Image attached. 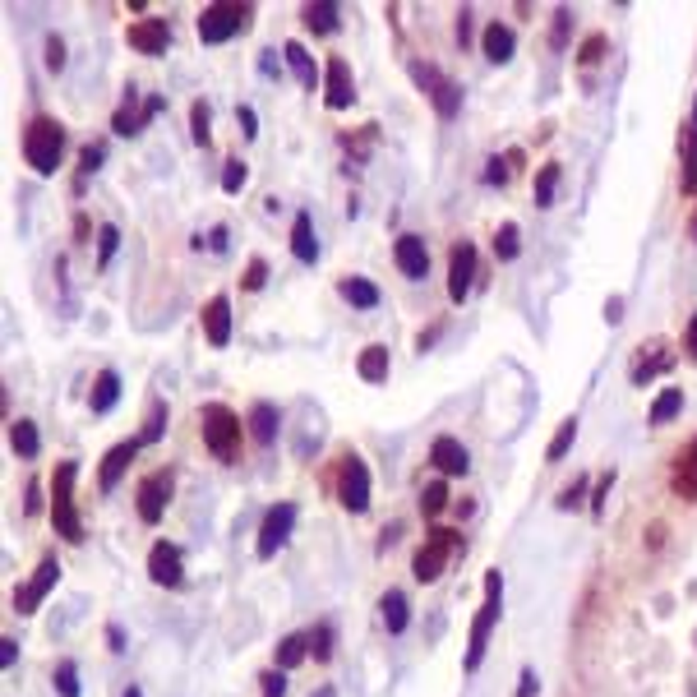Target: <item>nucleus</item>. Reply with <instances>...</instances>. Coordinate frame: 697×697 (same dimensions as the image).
<instances>
[{"mask_svg": "<svg viewBox=\"0 0 697 697\" xmlns=\"http://www.w3.org/2000/svg\"><path fill=\"white\" fill-rule=\"evenodd\" d=\"M23 158L37 176H51L65 158V125L51 121V115H37V121H28L23 130Z\"/></svg>", "mask_w": 697, "mask_h": 697, "instance_id": "f257e3e1", "label": "nucleus"}, {"mask_svg": "<svg viewBox=\"0 0 697 697\" xmlns=\"http://www.w3.org/2000/svg\"><path fill=\"white\" fill-rule=\"evenodd\" d=\"M204 444L217 462H236L241 457V420L231 407L222 402H208L204 407Z\"/></svg>", "mask_w": 697, "mask_h": 697, "instance_id": "f03ea898", "label": "nucleus"}, {"mask_svg": "<svg viewBox=\"0 0 697 697\" xmlns=\"http://www.w3.org/2000/svg\"><path fill=\"white\" fill-rule=\"evenodd\" d=\"M74 476H79L74 462H60V467H56V481H51V522H56V531L65 540H84L79 513H74Z\"/></svg>", "mask_w": 697, "mask_h": 697, "instance_id": "7ed1b4c3", "label": "nucleus"}, {"mask_svg": "<svg viewBox=\"0 0 697 697\" xmlns=\"http://www.w3.org/2000/svg\"><path fill=\"white\" fill-rule=\"evenodd\" d=\"M457 550H462L457 531H453V527H435V531H430V540H425V546L416 550V564H411L416 582H435V577L444 573V564H448Z\"/></svg>", "mask_w": 697, "mask_h": 697, "instance_id": "20e7f679", "label": "nucleus"}, {"mask_svg": "<svg viewBox=\"0 0 697 697\" xmlns=\"http://www.w3.org/2000/svg\"><path fill=\"white\" fill-rule=\"evenodd\" d=\"M245 19H250V5H208L199 14V42L204 47L226 42V37H236L245 28Z\"/></svg>", "mask_w": 697, "mask_h": 697, "instance_id": "39448f33", "label": "nucleus"}, {"mask_svg": "<svg viewBox=\"0 0 697 697\" xmlns=\"http://www.w3.org/2000/svg\"><path fill=\"white\" fill-rule=\"evenodd\" d=\"M411 79H416L425 93H430V102H435V111L444 115V121H453L457 106H462L457 84H453V79H444V74H439L435 65H425V60H411Z\"/></svg>", "mask_w": 697, "mask_h": 697, "instance_id": "423d86ee", "label": "nucleus"}, {"mask_svg": "<svg viewBox=\"0 0 697 697\" xmlns=\"http://www.w3.org/2000/svg\"><path fill=\"white\" fill-rule=\"evenodd\" d=\"M485 592H490V601L481 605L476 624H472V647H467V674H472V670H481V656H485L490 628H494V619H499V573H485Z\"/></svg>", "mask_w": 697, "mask_h": 697, "instance_id": "0eeeda50", "label": "nucleus"}, {"mask_svg": "<svg viewBox=\"0 0 697 697\" xmlns=\"http://www.w3.org/2000/svg\"><path fill=\"white\" fill-rule=\"evenodd\" d=\"M337 499H342L346 513H365V509H370V472H365V462L352 457V453H346V462H342Z\"/></svg>", "mask_w": 697, "mask_h": 697, "instance_id": "6e6552de", "label": "nucleus"}, {"mask_svg": "<svg viewBox=\"0 0 697 697\" xmlns=\"http://www.w3.org/2000/svg\"><path fill=\"white\" fill-rule=\"evenodd\" d=\"M291 527H296V503H273V509L263 513V527H259V559H273L287 546Z\"/></svg>", "mask_w": 697, "mask_h": 697, "instance_id": "1a4fd4ad", "label": "nucleus"}, {"mask_svg": "<svg viewBox=\"0 0 697 697\" xmlns=\"http://www.w3.org/2000/svg\"><path fill=\"white\" fill-rule=\"evenodd\" d=\"M670 494L683 503H697V435L679 448V457L670 462Z\"/></svg>", "mask_w": 697, "mask_h": 697, "instance_id": "9d476101", "label": "nucleus"}, {"mask_svg": "<svg viewBox=\"0 0 697 697\" xmlns=\"http://www.w3.org/2000/svg\"><path fill=\"white\" fill-rule=\"evenodd\" d=\"M56 577H60V564L47 555L42 564H37V573H32V582H23V587H14V610L19 614H32L37 605H42V596L56 587Z\"/></svg>", "mask_w": 697, "mask_h": 697, "instance_id": "9b49d317", "label": "nucleus"}, {"mask_svg": "<svg viewBox=\"0 0 697 697\" xmlns=\"http://www.w3.org/2000/svg\"><path fill=\"white\" fill-rule=\"evenodd\" d=\"M472 278H476V245L472 241H457L453 254H448V296L453 300H467Z\"/></svg>", "mask_w": 697, "mask_h": 697, "instance_id": "f8f14e48", "label": "nucleus"}, {"mask_svg": "<svg viewBox=\"0 0 697 697\" xmlns=\"http://www.w3.org/2000/svg\"><path fill=\"white\" fill-rule=\"evenodd\" d=\"M167 503H171V476H167V472H152V476L139 485V518H143V522H162Z\"/></svg>", "mask_w": 697, "mask_h": 697, "instance_id": "ddd939ff", "label": "nucleus"}, {"mask_svg": "<svg viewBox=\"0 0 697 697\" xmlns=\"http://www.w3.org/2000/svg\"><path fill=\"white\" fill-rule=\"evenodd\" d=\"M148 577L158 587H180L185 582V573H180V550L171 546V540H158L152 546V555H148Z\"/></svg>", "mask_w": 697, "mask_h": 697, "instance_id": "4468645a", "label": "nucleus"}, {"mask_svg": "<svg viewBox=\"0 0 697 697\" xmlns=\"http://www.w3.org/2000/svg\"><path fill=\"white\" fill-rule=\"evenodd\" d=\"M125 37H130V47L143 51V56H162L171 47V28L162 19H139V23H130Z\"/></svg>", "mask_w": 697, "mask_h": 697, "instance_id": "2eb2a0df", "label": "nucleus"}, {"mask_svg": "<svg viewBox=\"0 0 697 697\" xmlns=\"http://www.w3.org/2000/svg\"><path fill=\"white\" fill-rule=\"evenodd\" d=\"M143 444H139V435L134 439H125V444H115V448H106V457H102V472H97V490H115V481L125 476V467L134 462V453H139Z\"/></svg>", "mask_w": 697, "mask_h": 697, "instance_id": "dca6fc26", "label": "nucleus"}, {"mask_svg": "<svg viewBox=\"0 0 697 697\" xmlns=\"http://www.w3.org/2000/svg\"><path fill=\"white\" fill-rule=\"evenodd\" d=\"M324 102H328L333 111H342V106H352V102H356V88H352V69H346V60H342V56H333V60H328Z\"/></svg>", "mask_w": 697, "mask_h": 697, "instance_id": "f3484780", "label": "nucleus"}, {"mask_svg": "<svg viewBox=\"0 0 697 697\" xmlns=\"http://www.w3.org/2000/svg\"><path fill=\"white\" fill-rule=\"evenodd\" d=\"M393 259L402 268V278H425V273H430V250H425V241L411 236V231H407V236H398Z\"/></svg>", "mask_w": 697, "mask_h": 697, "instance_id": "a211bd4d", "label": "nucleus"}, {"mask_svg": "<svg viewBox=\"0 0 697 697\" xmlns=\"http://www.w3.org/2000/svg\"><path fill=\"white\" fill-rule=\"evenodd\" d=\"M430 462H435V467H439L444 476H462V472L472 467L467 448H462L453 435H439V439H435V448H430Z\"/></svg>", "mask_w": 697, "mask_h": 697, "instance_id": "6ab92c4d", "label": "nucleus"}, {"mask_svg": "<svg viewBox=\"0 0 697 697\" xmlns=\"http://www.w3.org/2000/svg\"><path fill=\"white\" fill-rule=\"evenodd\" d=\"M204 333L213 346H226L231 342V300L226 296H213L208 309H204Z\"/></svg>", "mask_w": 697, "mask_h": 697, "instance_id": "aec40b11", "label": "nucleus"}, {"mask_svg": "<svg viewBox=\"0 0 697 697\" xmlns=\"http://www.w3.org/2000/svg\"><path fill=\"white\" fill-rule=\"evenodd\" d=\"M291 254L300 263L319 259V241H315V222H309V213H296V222H291Z\"/></svg>", "mask_w": 697, "mask_h": 697, "instance_id": "412c9836", "label": "nucleus"}, {"mask_svg": "<svg viewBox=\"0 0 697 697\" xmlns=\"http://www.w3.org/2000/svg\"><path fill=\"white\" fill-rule=\"evenodd\" d=\"M143 125H148V111H143V106L134 111V88H125V102H121V111L111 115V130H115V134H125V139H134Z\"/></svg>", "mask_w": 697, "mask_h": 697, "instance_id": "4be33fe9", "label": "nucleus"}, {"mask_svg": "<svg viewBox=\"0 0 697 697\" xmlns=\"http://www.w3.org/2000/svg\"><path fill=\"white\" fill-rule=\"evenodd\" d=\"M282 56H287L291 74H296V79H300L305 88H315V84H319V65H315V56H309L300 42H287V47H282Z\"/></svg>", "mask_w": 697, "mask_h": 697, "instance_id": "5701e85b", "label": "nucleus"}, {"mask_svg": "<svg viewBox=\"0 0 697 697\" xmlns=\"http://www.w3.org/2000/svg\"><path fill=\"white\" fill-rule=\"evenodd\" d=\"M300 19L315 28V32H337V23H342V10L333 5V0H309V5L300 10Z\"/></svg>", "mask_w": 697, "mask_h": 697, "instance_id": "b1692460", "label": "nucleus"}, {"mask_svg": "<svg viewBox=\"0 0 697 697\" xmlns=\"http://www.w3.org/2000/svg\"><path fill=\"white\" fill-rule=\"evenodd\" d=\"M115 398H121V374H115V370H102V374H97V383H93V398H88V407H93L97 416H106V411L115 407Z\"/></svg>", "mask_w": 697, "mask_h": 697, "instance_id": "393cba45", "label": "nucleus"}, {"mask_svg": "<svg viewBox=\"0 0 697 697\" xmlns=\"http://www.w3.org/2000/svg\"><path fill=\"white\" fill-rule=\"evenodd\" d=\"M356 370H361V379L365 383H383V379H389V346H365V352H361V361H356Z\"/></svg>", "mask_w": 697, "mask_h": 697, "instance_id": "a878e982", "label": "nucleus"}, {"mask_svg": "<svg viewBox=\"0 0 697 697\" xmlns=\"http://www.w3.org/2000/svg\"><path fill=\"white\" fill-rule=\"evenodd\" d=\"M481 47H485V56H490L494 65H503V60H513V32L503 28V23H490L485 37H481Z\"/></svg>", "mask_w": 697, "mask_h": 697, "instance_id": "bb28decb", "label": "nucleus"}, {"mask_svg": "<svg viewBox=\"0 0 697 697\" xmlns=\"http://www.w3.org/2000/svg\"><path fill=\"white\" fill-rule=\"evenodd\" d=\"M342 300L352 305V309H374L379 305V287L370 278H346L342 282Z\"/></svg>", "mask_w": 697, "mask_h": 697, "instance_id": "cd10ccee", "label": "nucleus"}, {"mask_svg": "<svg viewBox=\"0 0 697 697\" xmlns=\"http://www.w3.org/2000/svg\"><path fill=\"white\" fill-rule=\"evenodd\" d=\"M10 448H14L19 457H37V453H42V435H37L32 420H14V425H10Z\"/></svg>", "mask_w": 697, "mask_h": 697, "instance_id": "c85d7f7f", "label": "nucleus"}, {"mask_svg": "<svg viewBox=\"0 0 697 697\" xmlns=\"http://www.w3.org/2000/svg\"><path fill=\"white\" fill-rule=\"evenodd\" d=\"M250 430H254V439L268 448L278 439V407H268V402H254V411H250Z\"/></svg>", "mask_w": 697, "mask_h": 697, "instance_id": "c756f323", "label": "nucleus"}, {"mask_svg": "<svg viewBox=\"0 0 697 697\" xmlns=\"http://www.w3.org/2000/svg\"><path fill=\"white\" fill-rule=\"evenodd\" d=\"M407 624H411L407 596L402 592H389V596H383V628H389V633H407Z\"/></svg>", "mask_w": 697, "mask_h": 697, "instance_id": "7c9ffc66", "label": "nucleus"}, {"mask_svg": "<svg viewBox=\"0 0 697 697\" xmlns=\"http://www.w3.org/2000/svg\"><path fill=\"white\" fill-rule=\"evenodd\" d=\"M309 656V633H291L282 647H278V670H291V665H300Z\"/></svg>", "mask_w": 697, "mask_h": 697, "instance_id": "2f4dec72", "label": "nucleus"}, {"mask_svg": "<svg viewBox=\"0 0 697 697\" xmlns=\"http://www.w3.org/2000/svg\"><path fill=\"white\" fill-rule=\"evenodd\" d=\"M683 411V393L679 389H665L661 398L651 402V425H665V420H674Z\"/></svg>", "mask_w": 697, "mask_h": 697, "instance_id": "473e14b6", "label": "nucleus"}, {"mask_svg": "<svg viewBox=\"0 0 697 697\" xmlns=\"http://www.w3.org/2000/svg\"><path fill=\"white\" fill-rule=\"evenodd\" d=\"M444 503H448V485H444V481H430V485L420 490V513H425V518H439Z\"/></svg>", "mask_w": 697, "mask_h": 697, "instance_id": "72a5a7b5", "label": "nucleus"}, {"mask_svg": "<svg viewBox=\"0 0 697 697\" xmlns=\"http://www.w3.org/2000/svg\"><path fill=\"white\" fill-rule=\"evenodd\" d=\"M555 185H559V162L540 167V176H536V204H540V208L555 204Z\"/></svg>", "mask_w": 697, "mask_h": 697, "instance_id": "f704fd0d", "label": "nucleus"}, {"mask_svg": "<svg viewBox=\"0 0 697 697\" xmlns=\"http://www.w3.org/2000/svg\"><path fill=\"white\" fill-rule=\"evenodd\" d=\"M573 439H577V420L568 416V420L559 425V435L550 439V448H546V462H559V457H564V453L573 448Z\"/></svg>", "mask_w": 697, "mask_h": 697, "instance_id": "c9c22d12", "label": "nucleus"}, {"mask_svg": "<svg viewBox=\"0 0 697 697\" xmlns=\"http://www.w3.org/2000/svg\"><path fill=\"white\" fill-rule=\"evenodd\" d=\"M518 250H522V241H518V226L513 222H503L499 226V236H494V254L509 263V259H518Z\"/></svg>", "mask_w": 697, "mask_h": 697, "instance_id": "e433bc0d", "label": "nucleus"}, {"mask_svg": "<svg viewBox=\"0 0 697 697\" xmlns=\"http://www.w3.org/2000/svg\"><path fill=\"white\" fill-rule=\"evenodd\" d=\"M189 134H195L199 148L213 143V134H208V102H195V106H189Z\"/></svg>", "mask_w": 697, "mask_h": 697, "instance_id": "4c0bfd02", "label": "nucleus"}, {"mask_svg": "<svg viewBox=\"0 0 697 697\" xmlns=\"http://www.w3.org/2000/svg\"><path fill=\"white\" fill-rule=\"evenodd\" d=\"M162 430H167V407L158 402V407L148 411V425L139 430V444H158V439H162Z\"/></svg>", "mask_w": 697, "mask_h": 697, "instance_id": "58836bf2", "label": "nucleus"}, {"mask_svg": "<svg viewBox=\"0 0 697 697\" xmlns=\"http://www.w3.org/2000/svg\"><path fill=\"white\" fill-rule=\"evenodd\" d=\"M56 692L60 697H79V670H74V661L56 665Z\"/></svg>", "mask_w": 697, "mask_h": 697, "instance_id": "ea45409f", "label": "nucleus"}, {"mask_svg": "<svg viewBox=\"0 0 697 697\" xmlns=\"http://www.w3.org/2000/svg\"><path fill=\"white\" fill-rule=\"evenodd\" d=\"M683 148H688L683 152V189H692L697 185V130L683 134Z\"/></svg>", "mask_w": 697, "mask_h": 697, "instance_id": "a19ab883", "label": "nucleus"}, {"mask_svg": "<svg viewBox=\"0 0 697 697\" xmlns=\"http://www.w3.org/2000/svg\"><path fill=\"white\" fill-rule=\"evenodd\" d=\"M245 176H250V167H245L241 158H231V162L222 167V189H226V195H236V189L245 185Z\"/></svg>", "mask_w": 697, "mask_h": 697, "instance_id": "79ce46f5", "label": "nucleus"}, {"mask_svg": "<svg viewBox=\"0 0 697 697\" xmlns=\"http://www.w3.org/2000/svg\"><path fill=\"white\" fill-rule=\"evenodd\" d=\"M115 245H121V231H115V226H102V231H97V263H102V268L111 263Z\"/></svg>", "mask_w": 697, "mask_h": 697, "instance_id": "37998d69", "label": "nucleus"}, {"mask_svg": "<svg viewBox=\"0 0 697 697\" xmlns=\"http://www.w3.org/2000/svg\"><path fill=\"white\" fill-rule=\"evenodd\" d=\"M259 688H263V697H282L287 692V670H268L259 679Z\"/></svg>", "mask_w": 697, "mask_h": 697, "instance_id": "c03bdc74", "label": "nucleus"}, {"mask_svg": "<svg viewBox=\"0 0 697 697\" xmlns=\"http://www.w3.org/2000/svg\"><path fill=\"white\" fill-rule=\"evenodd\" d=\"M309 642H315V656H319V661H328V656H333V624H319Z\"/></svg>", "mask_w": 697, "mask_h": 697, "instance_id": "a18cd8bd", "label": "nucleus"}, {"mask_svg": "<svg viewBox=\"0 0 697 697\" xmlns=\"http://www.w3.org/2000/svg\"><path fill=\"white\" fill-rule=\"evenodd\" d=\"M268 282V263L263 259H250V268H245V291H259Z\"/></svg>", "mask_w": 697, "mask_h": 697, "instance_id": "49530a36", "label": "nucleus"}, {"mask_svg": "<svg viewBox=\"0 0 697 697\" xmlns=\"http://www.w3.org/2000/svg\"><path fill=\"white\" fill-rule=\"evenodd\" d=\"M485 180H490V185H503V180H509V167H503V158H490V167H485Z\"/></svg>", "mask_w": 697, "mask_h": 697, "instance_id": "de8ad7c7", "label": "nucleus"}, {"mask_svg": "<svg viewBox=\"0 0 697 697\" xmlns=\"http://www.w3.org/2000/svg\"><path fill=\"white\" fill-rule=\"evenodd\" d=\"M47 65H51V69H60V65H65V47H60V37H51V42H47Z\"/></svg>", "mask_w": 697, "mask_h": 697, "instance_id": "09e8293b", "label": "nucleus"}, {"mask_svg": "<svg viewBox=\"0 0 697 697\" xmlns=\"http://www.w3.org/2000/svg\"><path fill=\"white\" fill-rule=\"evenodd\" d=\"M97 167H102V143L84 148V176H88V171H97Z\"/></svg>", "mask_w": 697, "mask_h": 697, "instance_id": "8fccbe9b", "label": "nucleus"}, {"mask_svg": "<svg viewBox=\"0 0 697 697\" xmlns=\"http://www.w3.org/2000/svg\"><path fill=\"white\" fill-rule=\"evenodd\" d=\"M14 656H19V647H14V637H5V642H0V665L14 670Z\"/></svg>", "mask_w": 697, "mask_h": 697, "instance_id": "3c124183", "label": "nucleus"}, {"mask_svg": "<svg viewBox=\"0 0 697 697\" xmlns=\"http://www.w3.org/2000/svg\"><path fill=\"white\" fill-rule=\"evenodd\" d=\"M601 51H605V37H592V42L582 47V60L592 65V60H601Z\"/></svg>", "mask_w": 697, "mask_h": 697, "instance_id": "603ef678", "label": "nucleus"}, {"mask_svg": "<svg viewBox=\"0 0 697 697\" xmlns=\"http://www.w3.org/2000/svg\"><path fill=\"white\" fill-rule=\"evenodd\" d=\"M241 130H245L250 139L259 134V125H254V111H250V106H241Z\"/></svg>", "mask_w": 697, "mask_h": 697, "instance_id": "864d4df0", "label": "nucleus"}, {"mask_svg": "<svg viewBox=\"0 0 697 697\" xmlns=\"http://www.w3.org/2000/svg\"><path fill=\"white\" fill-rule=\"evenodd\" d=\"M582 490H587V481H577V485H573V490H568V494H564L559 503H564V509H573V503H577V499H582Z\"/></svg>", "mask_w": 697, "mask_h": 697, "instance_id": "5fc2aeb1", "label": "nucleus"}, {"mask_svg": "<svg viewBox=\"0 0 697 697\" xmlns=\"http://www.w3.org/2000/svg\"><path fill=\"white\" fill-rule=\"evenodd\" d=\"M106 647H111V651H121V647H125V633H121V628H115V624L106 628Z\"/></svg>", "mask_w": 697, "mask_h": 697, "instance_id": "6e6d98bb", "label": "nucleus"}, {"mask_svg": "<svg viewBox=\"0 0 697 697\" xmlns=\"http://www.w3.org/2000/svg\"><path fill=\"white\" fill-rule=\"evenodd\" d=\"M688 356L697 361V315H692V324H688Z\"/></svg>", "mask_w": 697, "mask_h": 697, "instance_id": "4d7b16f0", "label": "nucleus"}, {"mask_svg": "<svg viewBox=\"0 0 697 697\" xmlns=\"http://www.w3.org/2000/svg\"><path fill=\"white\" fill-rule=\"evenodd\" d=\"M518 697H536V674H522V688H518Z\"/></svg>", "mask_w": 697, "mask_h": 697, "instance_id": "13d9d810", "label": "nucleus"}, {"mask_svg": "<svg viewBox=\"0 0 697 697\" xmlns=\"http://www.w3.org/2000/svg\"><path fill=\"white\" fill-rule=\"evenodd\" d=\"M125 697H143V692H139V688H125Z\"/></svg>", "mask_w": 697, "mask_h": 697, "instance_id": "bf43d9fd", "label": "nucleus"}, {"mask_svg": "<svg viewBox=\"0 0 697 697\" xmlns=\"http://www.w3.org/2000/svg\"><path fill=\"white\" fill-rule=\"evenodd\" d=\"M315 697H333V688H319V692H315Z\"/></svg>", "mask_w": 697, "mask_h": 697, "instance_id": "052dcab7", "label": "nucleus"}, {"mask_svg": "<svg viewBox=\"0 0 697 697\" xmlns=\"http://www.w3.org/2000/svg\"><path fill=\"white\" fill-rule=\"evenodd\" d=\"M692 241H697V217H692Z\"/></svg>", "mask_w": 697, "mask_h": 697, "instance_id": "680f3d73", "label": "nucleus"}]
</instances>
